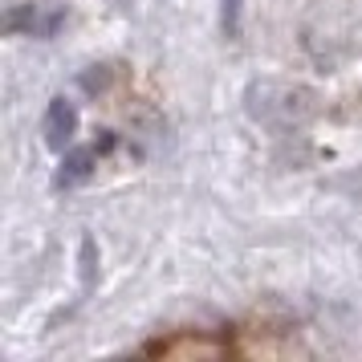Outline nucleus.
I'll use <instances>...</instances> for the list:
<instances>
[{
    "instance_id": "4",
    "label": "nucleus",
    "mask_w": 362,
    "mask_h": 362,
    "mask_svg": "<svg viewBox=\"0 0 362 362\" xmlns=\"http://www.w3.org/2000/svg\"><path fill=\"white\" fill-rule=\"evenodd\" d=\"M240 13H245V0H220V33L240 37Z\"/></svg>"
},
{
    "instance_id": "2",
    "label": "nucleus",
    "mask_w": 362,
    "mask_h": 362,
    "mask_svg": "<svg viewBox=\"0 0 362 362\" xmlns=\"http://www.w3.org/2000/svg\"><path fill=\"white\" fill-rule=\"evenodd\" d=\"M98 147H69L62 151V163H57V175H53V187L57 192H69L94 175V163H98Z\"/></svg>"
},
{
    "instance_id": "3",
    "label": "nucleus",
    "mask_w": 362,
    "mask_h": 362,
    "mask_svg": "<svg viewBox=\"0 0 362 362\" xmlns=\"http://www.w3.org/2000/svg\"><path fill=\"white\" fill-rule=\"evenodd\" d=\"M78 134V106L69 98H53L49 110H45V143L53 151H66Z\"/></svg>"
},
{
    "instance_id": "1",
    "label": "nucleus",
    "mask_w": 362,
    "mask_h": 362,
    "mask_svg": "<svg viewBox=\"0 0 362 362\" xmlns=\"http://www.w3.org/2000/svg\"><path fill=\"white\" fill-rule=\"evenodd\" d=\"M69 21V8L57 0H25L4 8V33L8 37H53Z\"/></svg>"
}]
</instances>
